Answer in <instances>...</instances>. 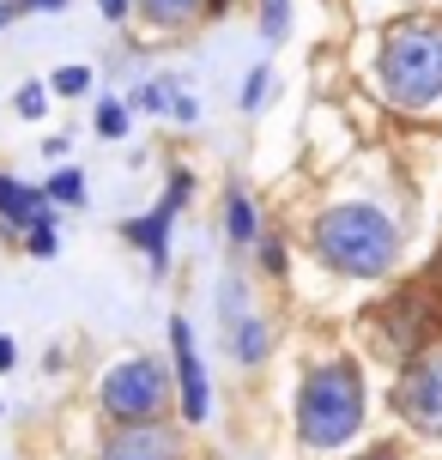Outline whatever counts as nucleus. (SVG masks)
Wrapping results in <instances>:
<instances>
[{"label": "nucleus", "mask_w": 442, "mask_h": 460, "mask_svg": "<svg viewBox=\"0 0 442 460\" xmlns=\"http://www.w3.org/2000/svg\"><path fill=\"white\" fill-rule=\"evenodd\" d=\"M400 218L376 200H333L309 225V249L340 279H382L400 267Z\"/></svg>", "instance_id": "f257e3e1"}, {"label": "nucleus", "mask_w": 442, "mask_h": 460, "mask_svg": "<svg viewBox=\"0 0 442 460\" xmlns=\"http://www.w3.org/2000/svg\"><path fill=\"white\" fill-rule=\"evenodd\" d=\"M364 418H370V388H364V369L351 358H327V364H309L297 382V400H291V424H297V442L309 455H340L364 437Z\"/></svg>", "instance_id": "f03ea898"}, {"label": "nucleus", "mask_w": 442, "mask_h": 460, "mask_svg": "<svg viewBox=\"0 0 442 460\" xmlns=\"http://www.w3.org/2000/svg\"><path fill=\"white\" fill-rule=\"evenodd\" d=\"M376 79L394 110H437L442 103V19H400L382 37Z\"/></svg>", "instance_id": "7ed1b4c3"}, {"label": "nucleus", "mask_w": 442, "mask_h": 460, "mask_svg": "<svg viewBox=\"0 0 442 460\" xmlns=\"http://www.w3.org/2000/svg\"><path fill=\"white\" fill-rule=\"evenodd\" d=\"M170 400H176V382L158 358H121L97 382V406L110 424H164Z\"/></svg>", "instance_id": "20e7f679"}, {"label": "nucleus", "mask_w": 442, "mask_h": 460, "mask_svg": "<svg viewBox=\"0 0 442 460\" xmlns=\"http://www.w3.org/2000/svg\"><path fill=\"white\" fill-rule=\"evenodd\" d=\"M394 418L424 442H442V345H424L394 376Z\"/></svg>", "instance_id": "39448f33"}, {"label": "nucleus", "mask_w": 442, "mask_h": 460, "mask_svg": "<svg viewBox=\"0 0 442 460\" xmlns=\"http://www.w3.org/2000/svg\"><path fill=\"white\" fill-rule=\"evenodd\" d=\"M218 315H225V345H231L236 364L243 369L267 364V351H273V322L249 303V285H243V279H225V285H218Z\"/></svg>", "instance_id": "423d86ee"}, {"label": "nucleus", "mask_w": 442, "mask_h": 460, "mask_svg": "<svg viewBox=\"0 0 442 460\" xmlns=\"http://www.w3.org/2000/svg\"><path fill=\"white\" fill-rule=\"evenodd\" d=\"M170 382H176V406H182L188 424H207L212 418V382H207V364H200V345H194L188 315L170 322Z\"/></svg>", "instance_id": "0eeeda50"}, {"label": "nucleus", "mask_w": 442, "mask_h": 460, "mask_svg": "<svg viewBox=\"0 0 442 460\" xmlns=\"http://www.w3.org/2000/svg\"><path fill=\"white\" fill-rule=\"evenodd\" d=\"M188 194H194V176H188V170H176V176H170V194H164L158 207L146 212V218H128V225H121V236H128L134 249H146L152 273H164V267H170V225H176V212H182Z\"/></svg>", "instance_id": "6e6552de"}, {"label": "nucleus", "mask_w": 442, "mask_h": 460, "mask_svg": "<svg viewBox=\"0 0 442 460\" xmlns=\"http://www.w3.org/2000/svg\"><path fill=\"white\" fill-rule=\"evenodd\" d=\"M97 460H188V448L176 424H110Z\"/></svg>", "instance_id": "1a4fd4ad"}, {"label": "nucleus", "mask_w": 442, "mask_h": 460, "mask_svg": "<svg viewBox=\"0 0 442 460\" xmlns=\"http://www.w3.org/2000/svg\"><path fill=\"white\" fill-rule=\"evenodd\" d=\"M0 225H6V230H37V225H55V212H49V194H43V188L13 182V176H0Z\"/></svg>", "instance_id": "9d476101"}, {"label": "nucleus", "mask_w": 442, "mask_h": 460, "mask_svg": "<svg viewBox=\"0 0 442 460\" xmlns=\"http://www.w3.org/2000/svg\"><path fill=\"white\" fill-rule=\"evenodd\" d=\"M225 236H231V249H255L261 243V212L249 200V188H231L225 194Z\"/></svg>", "instance_id": "9b49d317"}, {"label": "nucleus", "mask_w": 442, "mask_h": 460, "mask_svg": "<svg viewBox=\"0 0 442 460\" xmlns=\"http://www.w3.org/2000/svg\"><path fill=\"white\" fill-rule=\"evenodd\" d=\"M140 13L152 24H164V31H176V24L200 19V13H207V0H140Z\"/></svg>", "instance_id": "f8f14e48"}, {"label": "nucleus", "mask_w": 442, "mask_h": 460, "mask_svg": "<svg viewBox=\"0 0 442 460\" xmlns=\"http://www.w3.org/2000/svg\"><path fill=\"white\" fill-rule=\"evenodd\" d=\"M43 194H49V207H79V200H85V176H79V170H55Z\"/></svg>", "instance_id": "ddd939ff"}, {"label": "nucleus", "mask_w": 442, "mask_h": 460, "mask_svg": "<svg viewBox=\"0 0 442 460\" xmlns=\"http://www.w3.org/2000/svg\"><path fill=\"white\" fill-rule=\"evenodd\" d=\"M285 31H291V0H261V37L285 43Z\"/></svg>", "instance_id": "4468645a"}, {"label": "nucleus", "mask_w": 442, "mask_h": 460, "mask_svg": "<svg viewBox=\"0 0 442 460\" xmlns=\"http://www.w3.org/2000/svg\"><path fill=\"white\" fill-rule=\"evenodd\" d=\"M97 134H103V139H121V134H128V103L103 97V103H97Z\"/></svg>", "instance_id": "2eb2a0df"}, {"label": "nucleus", "mask_w": 442, "mask_h": 460, "mask_svg": "<svg viewBox=\"0 0 442 460\" xmlns=\"http://www.w3.org/2000/svg\"><path fill=\"white\" fill-rule=\"evenodd\" d=\"M170 97H176V85H170V79H152V85H140V92H134V110L164 115V110H170Z\"/></svg>", "instance_id": "dca6fc26"}, {"label": "nucleus", "mask_w": 442, "mask_h": 460, "mask_svg": "<svg viewBox=\"0 0 442 460\" xmlns=\"http://www.w3.org/2000/svg\"><path fill=\"white\" fill-rule=\"evenodd\" d=\"M49 85H55L61 97H85V92H92V67H61Z\"/></svg>", "instance_id": "f3484780"}, {"label": "nucleus", "mask_w": 442, "mask_h": 460, "mask_svg": "<svg viewBox=\"0 0 442 460\" xmlns=\"http://www.w3.org/2000/svg\"><path fill=\"white\" fill-rule=\"evenodd\" d=\"M267 92H273V73L255 67L249 79H243V110H261V103H267Z\"/></svg>", "instance_id": "a211bd4d"}, {"label": "nucleus", "mask_w": 442, "mask_h": 460, "mask_svg": "<svg viewBox=\"0 0 442 460\" xmlns=\"http://www.w3.org/2000/svg\"><path fill=\"white\" fill-rule=\"evenodd\" d=\"M255 249H261V267L279 279V273H285V243L273 236V230H261V243H255Z\"/></svg>", "instance_id": "6ab92c4d"}, {"label": "nucleus", "mask_w": 442, "mask_h": 460, "mask_svg": "<svg viewBox=\"0 0 442 460\" xmlns=\"http://www.w3.org/2000/svg\"><path fill=\"white\" fill-rule=\"evenodd\" d=\"M43 103H49V92H43V85H24V92L13 97V110H19L24 121H37V115H43Z\"/></svg>", "instance_id": "aec40b11"}, {"label": "nucleus", "mask_w": 442, "mask_h": 460, "mask_svg": "<svg viewBox=\"0 0 442 460\" xmlns=\"http://www.w3.org/2000/svg\"><path fill=\"white\" fill-rule=\"evenodd\" d=\"M24 249L37 254V261H49V254H55V225H37V230H24Z\"/></svg>", "instance_id": "412c9836"}, {"label": "nucleus", "mask_w": 442, "mask_h": 460, "mask_svg": "<svg viewBox=\"0 0 442 460\" xmlns=\"http://www.w3.org/2000/svg\"><path fill=\"white\" fill-rule=\"evenodd\" d=\"M170 121H200V103H194L188 92H176L170 97Z\"/></svg>", "instance_id": "4be33fe9"}, {"label": "nucleus", "mask_w": 442, "mask_h": 460, "mask_svg": "<svg viewBox=\"0 0 442 460\" xmlns=\"http://www.w3.org/2000/svg\"><path fill=\"white\" fill-rule=\"evenodd\" d=\"M13 364H19V345H13L6 333H0V369H13Z\"/></svg>", "instance_id": "5701e85b"}, {"label": "nucleus", "mask_w": 442, "mask_h": 460, "mask_svg": "<svg viewBox=\"0 0 442 460\" xmlns=\"http://www.w3.org/2000/svg\"><path fill=\"white\" fill-rule=\"evenodd\" d=\"M103 6V19H128V0H97Z\"/></svg>", "instance_id": "b1692460"}, {"label": "nucleus", "mask_w": 442, "mask_h": 460, "mask_svg": "<svg viewBox=\"0 0 442 460\" xmlns=\"http://www.w3.org/2000/svg\"><path fill=\"white\" fill-rule=\"evenodd\" d=\"M61 0H19V13H55Z\"/></svg>", "instance_id": "393cba45"}, {"label": "nucleus", "mask_w": 442, "mask_h": 460, "mask_svg": "<svg viewBox=\"0 0 442 460\" xmlns=\"http://www.w3.org/2000/svg\"><path fill=\"white\" fill-rule=\"evenodd\" d=\"M19 13V0H0V31H6V19Z\"/></svg>", "instance_id": "a878e982"}, {"label": "nucleus", "mask_w": 442, "mask_h": 460, "mask_svg": "<svg viewBox=\"0 0 442 460\" xmlns=\"http://www.w3.org/2000/svg\"><path fill=\"white\" fill-rule=\"evenodd\" d=\"M358 460H400L394 448H370V455H358Z\"/></svg>", "instance_id": "bb28decb"}]
</instances>
